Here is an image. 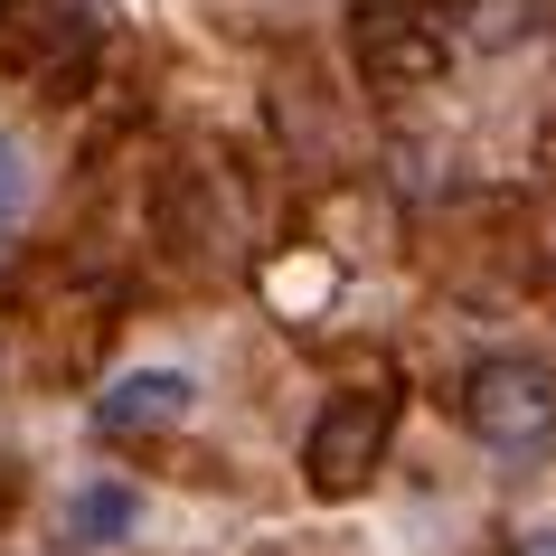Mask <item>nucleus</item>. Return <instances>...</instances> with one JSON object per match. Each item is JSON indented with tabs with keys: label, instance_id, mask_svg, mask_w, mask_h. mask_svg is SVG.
I'll use <instances>...</instances> for the list:
<instances>
[{
	"label": "nucleus",
	"instance_id": "nucleus-6",
	"mask_svg": "<svg viewBox=\"0 0 556 556\" xmlns=\"http://www.w3.org/2000/svg\"><path fill=\"white\" fill-rule=\"evenodd\" d=\"M20 199H29V170H20V142L0 132V227L20 217Z\"/></svg>",
	"mask_w": 556,
	"mask_h": 556
},
{
	"label": "nucleus",
	"instance_id": "nucleus-2",
	"mask_svg": "<svg viewBox=\"0 0 556 556\" xmlns=\"http://www.w3.org/2000/svg\"><path fill=\"white\" fill-rule=\"evenodd\" d=\"M463 415H471V434L500 443V453H538V443L556 434V368H547V358H528V350L471 358Z\"/></svg>",
	"mask_w": 556,
	"mask_h": 556
},
{
	"label": "nucleus",
	"instance_id": "nucleus-3",
	"mask_svg": "<svg viewBox=\"0 0 556 556\" xmlns=\"http://www.w3.org/2000/svg\"><path fill=\"white\" fill-rule=\"evenodd\" d=\"M350 58L368 76V94H406V86H434L443 76V38H434V20H415L396 0H358L350 10Z\"/></svg>",
	"mask_w": 556,
	"mask_h": 556
},
{
	"label": "nucleus",
	"instance_id": "nucleus-1",
	"mask_svg": "<svg viewBox=\"0 0 556 556\" xmlns=\"http://www.w3.org/2000/svg\"><path fill=\"white\" fill-rule=\"evenodd\" d=\"M387 434H396V396H387V387L330 396L321 425H312V443H302V481L321 500H358L387 471Z\"/></svg>",
	"mask_w": 556,
	"mask_h": 556
},
{
	"label": "nucleus",
	"instance_id": "nucleus-4",
	"mask_svg": "<svg viewBox=\"0 0 556 556\" xmlns=\"http://www.w3.org/2000/svg\"><path fill=\"white\" fill-rule=\"evenodd\" d=\"M179 415H189V378H179V368H132V378H114L104 396H94V434L132 443V434L179 425Z\"/></svg>",
	"mask_w": 556,
	"mask_h": 556
},
{
	"label": "nucleus",
	"instance_id": "nucleus-5",
	"mask_svg": "<svg viewBox=\"0 0 556 556\" xmlns=\"http://www.w3.org/2000/svg\"><path fill=\"white\" fill-rule=\"evenodd\" d=\"M132 528V491H86L76 500V538H123Z\"/></svg>",
	"mask_w": 556,
	"mask_h": 556
},
{
	"label": "nucleus",
	"instance_id": "nucleus-7",
	"mask_svg": "<svg viewBox=\"0 0 556 556\" xmlns=\"http://www.w3.org/2000/svg\"><path fill=\"white\" fill-rule=\"evenodd\" d=\"M509 556H556V528H538V538H519Z\"/></svg>",
	"mask_w": 556,
	"mask_h": 556
},
{
	"label": "nucleus",
	"instance_id": "nucleus-8",
	"mask_svg": "<svg viewBox=\"0 0 556 556\" xmlns=\"http://www.w3.org/2000/svg\"><path fill=\"white\" fill-rule=\"evenodd\" d=\"M0 509H10V463H0Z\"/></svg>",
	"mask_w": 556,
	"mask_h": 556
}]
</instances>
